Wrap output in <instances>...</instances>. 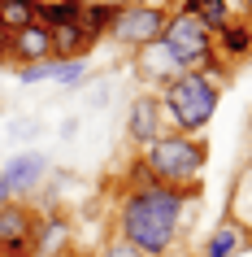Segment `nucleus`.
I'll return each instance as SVG.
<instances>
[{"label":"nucleus","mask_w":252,"mask_h":257,"mask_svg":"<svg viewBox=\"0 0 252 257\" xmlns=\"http://www.w3.org/2000/svg\"><path fill=\"white\" fill-rule=\"evenodd\" d=\"M200 192L165 188V183H131L118 196L113 214V235L139 248L144 257H170L174 244L183 240L187 218L196 209Z\"/></svg>","instance_id":"obj_1"},{"label":"nucleus","mask_w":252,"mask_h":257,"mask_svg":"<svg viewBox=\"0 0 252 257\" xmlns=\"http://www.w3.org/2000/svg\"><path fill=\"white\" fill-rule=\"evenodd\" d=\"M157 100H161V118H165V136H200L222 105V87L196 70H183L178 79L157 87Z\"/></svg>","instance_id":"obj_2"},{"label":"nucleus","mask_w":252,"mask_h":257,"mask_svg":"<svg viewBox=\"0 0 252 257\" xmlns=\"http://www.w3.org/2000/svg\"><path fill=\"white\" fill-rule=\"evenodd\" d=\"M204 162H209V144L200 136H161L148 149H139V166L148 170L152 183L183 188V192H200Z\"/></svg>","instance_id":"obj_3"},{"label":"nucleus","mask_w":252,"mask_h":257,"mask_svg":"<svg viewBox=\"0 0 252 257\" xmlns=\"http://www.w3.org/2000/svg\"><path fill=\"white\" fill-rule=\"evenodd\" d=\"M161 40L174 48V57L183 61V70H209L217 57H213V31L200 22L191 9H170L165 18V35Z\"/></svg>","instance_id":"obj_4"},{"label":"nucleus","mask_w":252,"mask_h":257,"mask_svg":"<svg viewBox=\"0 0 252 257\" xmlns=\"http://www.w3.org/2000/svg\"><path fill=\"white\" fill-rule=\"evenodd\" d=\"M165 18H170V9L157 5V0H131V5H122L118 14H113L109 40L135 53V48H144V44L165 35Z\"/></svg>","instance_id":"obj_5"},{"label":"nucleus","mask_w":252,"mask_h":257,"mask_svg":"<svg viewBox=\"0 0 252 257\" xmlns=\"http://www.w3.org/2000/svg\"><path fill=\"white\" fill-rule=\"evenodd\" d=\"M48 175H53V157L48 153H40V149L14 153L0 166V205H14V201H27V196L44 192Z\"/></svg>","instance_id":"obj_6"},{"label":"nucleus","mask_w":252,"mask_h":257,"mask_svg":"<svg viewBox=\"0 0 252 257\" xmlns=\"http://www.w3.org/2000/svg\"><path fill=\"white\" fill-rule=\"evenodd\" d=\"M35 231H40V209L27 201L0 205V253L5 257H35Z\"/></svg>","instance_id":"obj_7"},{"label":"nucleus","mask_w":252,"mask_h":257,"mask_svg":"<svg viewBox=\"0 0 252 257\" xmlns=\"http://www.w3.org/2000/svg\"><path fill=\"white\" fill-rule=\"evenodd\" d=\"M161 136H165V118H161L157 92H135L131 105H126V140H131L135 149H148Z\"/></svg>","instance_id":"obj_8"},{"label":"nucleus","mask_w":252,"mask_h":257,"mask_svg":"<svg viewBox=\"0 0 252 257\" xmlns=\"http://www.w3.org/2000/svg\"><path fill=\"white\" fill-rule=\"evenodd\" d=\"M135 74L148 83V87H165L170 79L183 74V61L174 57V48L165 40H152L144 48H135Z\"/></svg>","instance_id":"obj_9"},{"label":"nucleus","mask_w":252,"mask_h":257,"mask_svg":"<svg viewBox=\"0 0 252 257\" xmlns=\"http://www.w3.org/2000/svg\"><path fill=\"white\" fill-rule=\"evenodd\" d=\"M248 244H252L248 222H243L239 214H226V218H217V222H213V231L204 235L200 257H239Z\"/></svg>","instance_id":"obj_10"},{"label":"nucleus","mask_w":252,"mask_h":257,"mask_svg":"<svg viewBox=\"0 0 252 257\" xmlns=\"http://www.w3.org/2000/svg\"><path fill=\"white\" fill-rule=\"evenodd\" d=\"M9 66H40V61H53V35H48V27H40V22H31V27L14 31L9 35V57H5Z\"/></svg>","instance_id":"obj_11"},{"label":"nucleus","mask_w":252,"mask_h":257,"mask_svg":"<svg viewBox=\"0 0 252 257\" xmlns=\"http://www.w3.org/2000/svg\"><path fill=\"white\" fill-rule=\"evenodd\" d=\"M213 57L226 61L230 70H235L239 61H248V57H252V18H235V22H226V27L213 35Z\"/></svg>","instance_id":"obj_12"},{"label":"nucleus","mask_w":252,"mask_h":257,"mask_svg":"<svg viewBox=\"0 0 252 257\" xmlns=\"http://www.w3.org/2000/svg\"><path fill=\"white\" fill-rule=\"evenodd\" d=\"M70 218L61 214V209H40V231H35V257H57L66 253V248H74L70 244Z\"/></svg>","instance_id":"obj_13"},{"label":"nucleus","mask_w":252,"mask_h":257,"mask_svg":"<svg viewBox=\"0 0 252 257\" xmlns=\"http://www.w3.org/2000/svg\"><path fill=\"white\" fill-rule=\"evenodd\" d=\"M48 35H53V61H79V57H87V53L96 48V44L87 40V31H83L79 22L53 27Z\"/></svg>","instance_id":"obj_14"},{"label":"nucleus","mask_w":252,"mask_h":257,"mask_svg":"<svg viewBox=\"0 0 252 257\" xmlns=\"http://www.w3.org/2000/svg\"><path fill=\"white\" fill-rule=\"evenodd\" d=\"M83 14V0H40V14H35V22L40 27H66V22H79Z\"/></svg>","instance_id":"obj_15"},{"label":"nucleus","mask_w":252,"mask_h":257,"mask_svg":"<svg viewBox=\"0 0 252 257\" xmlns=\"http://www.w3.org/2000/svg\"><path fill=\"white\" fill-rule=\"evenodd\" d=\"M35 14H40V0H0V31H22L35 22Z\"/></svg>","instance_id":"obj_16"},{"label":"nucleus","mask_w":252,"mask_h":257,"mask_svg":"<svg viewBox=\"0 0 252 257\" xmlns=\"http://www.w3.org/2000/svg\"><path fill=\"white\" fill-rule=\"evenodd\" d=\"M79 27L87 31V40H92V44H100V40L109 35V27H113V9H105V5H96V0H83Z\"/></svg>","instance_id":"obj_17"},{"label":"nucleus","mask_w":252,"mask_h":257,"mask_svg":"<svg viewBox=\"0 0 252 257\" xmlns=\"http://www.w3.org/2000/svg\"><path fill=\"white\" fill-rule=\"evenodd\" d=\"M187 9H191V14H196L200 22L213 31V35H217L226 22H235V14H230V5H226V0H191Z\"/></svg>","instance_id":"obj_18"},{"label":"nucleus","mask_w":252,"mask_h":257,"mask_svg":"<svg viewBox=\"0 0 252 257\" xmlns=\"http://www.w3.org/2000/svg\"><path fill=\"white\" fill-rule=\"evenodd\" d=\"M87 74H92L87 57H79V61H53V79L48 83H57V87H83Z\"/></svg>","instance_id":"obj_19"},{"label":"nucleus","mask_w":252,"mask_h":257,"mask_svg":"<svg viewBox=\"0 0 252 257\" xmlns=\"http://www.w3.org/2000/svg\"><path fill=\"white\" fill-rule=\"evenodd\" d=\"M44 136V122L40 118H14L9 122V140H18V144H31V140Z\"/></svg>","instance_id":"obj_20"},{"label":"nucleus","mask_w":252,"mask_h":257,"mask_svg":"<svg viewBox=\"0 0 252 257\" xmlns=\"http://www.w3.org/2000/svg\"><path fill=\"white\" fill-rule=\"evenodd\" d=\"M53 79V61H40V66H18V83H48Z\"/></svg>","instance_id":"obj_21"},{"label":"nucleus","mask_w":252,"mask_h":257,"mask_svg":"<svg viewBox=\"0 0 252 257\" xmlns=\"http://www.w3.org/2000/svg\"><path fill=\"white\" fill-rule=\"evenodd\" d=\"M96 257H144V253H139V248H131L126 240H118V235H109V240H105V248H100Z\"/></svg>","instance_id":"obj_22"},{"label":"nucleus","mask_w":252,"mask_h":257,"mask_svg":"<svg viewBox=\"0 0 252 257\" xmlns=\"http://www.w3.org/2000/svg\"><path fill=\"white\" fill-rule=\"evenodd\" d=\"M87 105H92V109H105V105H109V87H105V83H100V87L87 96Z\"/></svg>","instance_id":"obj_23"},{"label":"nucleus","mask_w":252,"mask_h":257,"mask_svg":"<svg viewBox=\"0 0 252 257\" xmlns=\"http://www.w3.org/2000/svg\"><path fill=\"white\" fill-rule=\"evenodd\" d=\"M74 136H79V118H70L66 126H61V140H74Z\"/></svg>","instance_id":"obj_24"},{"label":"nucleus","mask_w":252,"mask_h":257,"mask_svg":"<svg viewBox=\"0 0 252 257\" xmlns=\"http://www.w3.org/2000/svg\"><path fill=\"white\" fill-rule=\"evenodd\" d=\"M5 57H9V31H0V66H5Z\"/></svg>","instance_id":"obj_25"},{"label":"nucleus","mask_w":252,"mask_h":257,"mask_svg":"<svg viewBox=\"0 0 252 257\" xmlns=\"http://www.w3.org/2000/svg\"><path fill=\"white\" fill-rule=\"evenodd\" d=\"M0 257H5V253H0Z\"/></svg>","instance_id":"obj_26"}]
</instances>
